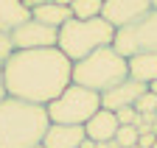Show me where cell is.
Listing matches in <instances>:
<instances>
[{"instance_id": "cell-1", "label": "cell", "mask_w": 157, "mask_h": 148, "mask_svg": "<svg viewBox=\"0 0 157 148\" xmlns=\"http://www.w3.org/2000/svg\"><path fill=\"white\" fill-rule=\"evenodd\" d=\"M6 95L48 106L73 84V62L59 48L14 50L3 62Z\"/></svg>"}, {"instance_id": "cell-2", "label": "cell", "mask_w": 157, "mask_h": 148, "mask_svg": "<svg viewBox=\"0 0 157 148\" xmlns=\"http://www.w3.org/2000/svg\"><path fill=\"white\" fill-rule=\"evenodd\" d=\"M51 126L45 106L6 95L0 101V148H34Z\"/></svg>"}, {"instance_id": "cell-3", "label": "cell", "mask_w": 157, "mask_h": 148, "mask_svg": "<svg viewBox=\"0 0 157 148\" xmlns=\"http://www.w3.org/2000/svg\"><path fill=\"white\" fill-rule=\"evenodd\" d=\"M126 78H129L126 59L112 45L98 48V50L90 53V56L73 62V84L84 87V89H93V92H98V95H104L107 89L118 87Z\"/></svg>"}, {"instance_id": "cell-4", "label": "cell", "mask_w": 157, "mask_h": 148, "mask_svg": "<svg viewBox=\"0 0 157 148\" xmlns=\"http://www.w3.org/2000/svg\"><path fill=\"white\" fill-rule=\"evenodd\" d=\"M115 42V28L104 20V17H93V20H70L59 28V39H56V48L65 53L70 62H78L90 56L93 50L98 48H107Z\"/></svg>"}, {"instance_id": "cell-5", "label": "cell", "mask_w": 157, "mask_h": 148, "mask_svg": "<svg viewBox=\"0 0 157 148\" xmlns=\"http://www.w3.org/2000/svg\"><path fill=\"white\" fill-rule=\"evenodd\" d=\"M98 109H101V95L93 89H84L78 84H70L59 98H53L45 112L51 123H65V126H84Z\"/></svg>"}, {"instance_id": "cell-6", "label": "cell", "mask_w": 157, "mask_h": 148, "mask_svg": "<svg viewBox=\"0 0 157 148\" xmlns=\"http://www.w3.org/2000/svg\"><path fill=\"white\" fill-rule=\"evenodd\" d=\"M112 48L124 59L135 56V53H157V11L151 9L143 17H137L135 23L118 28Z\"/></svg>"}, {"instance_id": "cell-7", "label": "cell", "mask_w": 157, "mask_h": 148, "mask_svg": "<svg viewBox=\"0 0 157 148\" xmlns=\"http://www.w3.org/2000/svg\"><path fill=\"white\" fill-rule=\"evenodd\" d=\"M59 39V31L45 25V23H36L34 17L28 23H23L20 28L11 31V45L14 50H39V48H56Z\"/></svg>"}, {"instance_id": "cell-8", "label": "cell", "mask_w": 157, "mask_h": 148, "mask_svg": "<svg viewBox=\"0 0 157 148\" xmlns=\"http://www.w3.org/2000/svg\"><path fill=\"white\" fill-rule=\"evenodd\" d=\"M146 11H151V0H104L101 17L118 31V28L135 23L137 17H143Z\"/></svg>"}, {"instance_id": "cell-9", "label": "cell", "mask_w": 157, "mask_h": 148, "mask_svg": "<svg viewBox=\"0 0 157 148\" xmlns=\"http://www.w3.org/2000/svg\"><path fill=\"white\" fill-rule=\"evenodd\" d=\"M146 89H149L146 84L126 78V81H121L118 87L107 89L104 95H101V109H109V112H118V109H124V106H135V101L140 98Z\"/></svg>"}, {"instance_id": "cell-10", "label": "cell", "mask_w": 157, "mask_h": 148, "mask_svg": "<svg viewBox=\"0 0 157 148\" xmlns=\"http://www.w3.org/2000/svg\"><path fill=\"white\" fill-rule=\"evenodd\" d=\"M118 117L115 112H109V109H98V112L84 123V137H90L93 143H109L115 140V132H118Z\"/></svg>"}, {"instance_id": "cell-11", "label": "cell", "mask_w": 157, "mask_h": 148, "mask_svg": "<svg viewBox=\"0 0 157 148\" xmlns=\"http://www.w3.org/2000/svg\"><path fill=\"white\" fill-rule=\"evenodd\" d=\"M84 140V126H65V123H51L42 137L45 148H78Z\"/></svg>"}, {"instance_id": "cell-12", "label": "cell", "mask_w": 157, "mask_h": 148, "mask_svg": "<svg viewBox=\"0 0 157 148\" xmlns=\"http://www.w3.org/2000/svg\"><path fill=\"white\" fill-rule=\"evenodd\" d=\"M126 67H129L132 81H140L146 87L157 81V53H135L126 59Z\"/></svg>"}, {"instance_id": "cell-13", "label": "cell", "mask_w": 157, "mask_h": 148, "mask_svg": "<svg viewBox=\"0 0 157 148\" xmlns=\"http://www.w3.org/2000/svg\"><path fill=\"white\" fill-rule=\"evenodd\" d=\"M28 20H31V9L23 0H0V31L11 34Z\"/></svg>"}, {"instance_id": "cell-14", "label": "cell", "mask_w": 157, "mask_h": 148, "mask_svg": "<svg viewBox=\"0 0 157 148\" xmlns=\"http://www.w3.org/2000/svg\"><path fill=\"white\" fill-rule=\"evenodd\" d=\"M31 17H34L36 23H45V25H51V28L59 31L73 17V11H70V6H59V3H53V0H48V3L31 9Z\"/></svg>"}, {"instance_id": "cell-15", "label": "cell", "mask_w": 157, "mask_h": 148, "mask_svg": "<svg viewBox=\"0 0 157 148\" xmlns=\"http://www.w3.org/2000/svg\"><path fill=\"white\" fill-rule=\"evenodd\" d=\"M101 9H104V0H73V3H70V11H73L76 20L101 17Z\"/></svg>"}, {"instance_id": "cell-16", "label": "cell", "mask_w": 157, "mask_h": 148, "mask_svg": "<svg viewBox=\"0 0 157 148\" xmlns=\"http://www.w3.org/2000/svg\"><path fill=\"white\" fill-rule=\"evenodd\" d=\"M137 137H140L137 126H118V132H115V143L121 145V148H132V145H137Z\"/></svg>"}, {"instance_id": "cell-17", "label": "cell", "mask_w": 157, "mask_h": 148, "mask_svg": "<svg viewBox=\"0 0 157 148\" xmlns=\"http://www.w3.org/2000/svg\"><path fill=\"white\" fill-rule=\"evenodd\" d=\"M135 112H137V115H146V112H157V95L146 89L143 95L135 101Z\"/></svg>"}, {"instance_id": "cell-18", "label": "cell", "mask_w": 157, "mask_h": 148, "mask_svg": "<svg viewBox=\"0 0 157 148\" xmlns=\"http://www.w3.org/2000/svg\"><path fill=\"white\" fill-rule=\"evenodd\" d=\"M115 117H118V123H121V126H137V120H140V115L135 112V106H124V109H118Z\"/></svg>"}, {"instance_id": "cell-19", "label": "cell", "mask_w": 157, "mask_h": 148, "mask_svg": "<svg viewBox=\"0 0 157 148\" xmlns=\"http://www.w3.org/2000/svg\"><path fill=\"white\" fill-rule=\"evenodd\" d=\"M14 53V45H11V34H6V31H0V64H3L9 56Z\"/></svg>"}, {"instance_id": "cell-20", "label": "cell", "mask_w": 157, "mask_h": 148, "mask_svg": "<svg viewBox=\"0 0 157 148\" xmlns=\"http://www.w3.org/2000/svg\"><path fill=\"white\" fill-rule=\"evenodd\" d=\"M6 98V84H3V64H0V101Z\"/></svg>"}, {"instance_id": "cell-21", "label": "cell", "mask_w": 157, "mask_h": 148, "mask_svg": "<svg viewBox=\"0 0 157 148\" xmlns=\"http://www.w3.org/2000/svg\"><path fill=\"white\" fill-rule=\"evenodd\" d=\"M23 3H25L28 9H36V6H42V3H48V0H23Z\"/></svg>"}, {"instance_id": "cell-22", "label": "cell", "mask_w": 157, "mask_h": 148, "mask_svg": "<svg viewBox=\"0 0 157 148\" xmlns=\"http://www.w3.org/2000/svg\"><path fill=\"white\" fill-rule=\"evenodd\" d=\"M78 148H95V143H93L90 137H84V140H82V145H78Z\"/></svg>"}, {"instance_id": "cell-23", "label": "cell", "mask_w": 157, "mask_h": 148, "mask_svg": "<svg viewBox=\"0 0 157 148\" xmlns=\"http://www.w3.org/2000/svg\"><path fill=\"white\" fill-rule=\"evenodd\" d=\"M149 92H154V95H157V81H151V84H149Z\"/></svg>"}, {"instance_id": "cell-24", "label": "cell", "mask_w": 157, "mask_h": 148, "mask_svg": "<svg viewBox=\"0 0 157 148\" xmlns=\"http://www.w3.org/2000/svg\"><path fill=\"white\" fill-rule=\"evenodd\" d=\"M53 3H59V6H70L73 0H53Z\"/></svg>"}, {"instance_id": "cell-25", "label": "cell", "mask_w": 157, "mask_h": 148, "mask_svg": "<svg viewBox=\"0 0 157 148\" xmlns=\"http://www.w3.org/2000/svg\"><path fill=\"white\" fill-rule=\"evenodd\" d=\"M151 9H154V11H157V0H151Z\"/></svg>"}, {"instance_id": "cell-26", "label": "cell", "mask_w": 157, "mask_h": 148, "mask_svg": "<svg viewBox=\"0 0 157 148\" xmlns=\"http://www.w3.org/2000/svg\"><path fill=\"white\" fill-rule=\"evenodd\" d=\"M34 148H45V145H42V143H39V145H34Z\"/></svg>"}]
</instances>
